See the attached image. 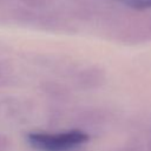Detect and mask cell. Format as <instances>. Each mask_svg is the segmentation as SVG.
I'll return each instance as SVG.
<instances>
[{
	"label": "cell",
	"instance_id": "1",
	"mask_svg": "<svg viewBox=\"0 0 151 151\" xmlns=\"http://www.w3.org/2000/svg\"><path fill=\"white\" fill-rule=\"evenodd\" d=\"M105 31L110 39L127 46L151 41V13L118 14L105 19Z\"/></svg>",
	"mask_w": 151,
	"mask_h": 151
},
{
	"label": "cell",
	"instance_id": "2",
	"mask_svg": "<svg viewBox=\"0 0 151 151\" xmlns=\"http://www.w3.org/2000/svg\"><path fill=\"white\" fill-rule=\"evenodd\" d=\"M90 140V133L71 129L60 132H29L27 144L37 151H73Z\"/></svg>",
	"mask_w": 151,
	"mask_h": 151
},
{
	"label": "cell",
	"instance_id": "3",
	"mask_svg": "<svg viewBox=\"0 0 151 151\" xmlns=\"http://www.w3.org/2000/svg\"><path fill=\"white\" fill-rule=\"evenodd\" d=\"M2 15L6 17V19L9 21L48 32L70 33L76 29L73 25L64 17L57 15L54 13L38 12L37 9L27 7L9 8L5 11V14Z\"/></svg>",
	"mask_w": 151,
	"mask_h": 151
},
{
	"label": "cell",
	"instance_id": "4",
	"mask_svg": "<svg viewBox=\"0 0 151 151\" xmlns=\"http://www.w3.org/2000/svg\"><path fill=\"white\" fill-rule=\"evenodd\" d=\"M70 77L73 81V85L78 90H83V91L97 90L101 87L106 81L105 71L96 65L76 67V70L72 72Z\"/></svg>",
	"mask_w": 151,
	"mask_h": 151
},
{
	"label": "cell",
	"instance_id": "5",
	"mask_svg": "<svg viewBox=\"0 0 151 151\" xmlns=\"http://www.w3.org/2000/svg\"><path fill=\"white\" fill-rule=\"evenodd\" d=\"M109 119H110V114L106 111L93 107L80 110L74 116V120L78 125V127L76 129L83 130L85 132H87V129H99L104 126Z\"/></svg>",
	"mask_w": 151,
	"mask_h": 151
},
{
	"label": "cell",
	"instance_id": "6",
	"mask_svg": "<svg viewBox=\"0 0 151 151\" xmlns=\"http://www.w3.org/2000/svg\"><path fill=\"white\" fill-rule=\"evenodd\" d=\"M41 90L48 98L54 99V100L66 101L71 97V92L68 87L59 83H52V81L45 83L41 85Z\"/></svg>",
	"mask_w": 151,
	"mask_h": 151
},
{
	"label": "cell",
	"instance_id": "7",
	"mask_svg": "<svg viewBox=\"0 0 151 151\" xmlns=\"http://www.w3.org/2000/svg\"><path fill=\"white\" fill-rule=\"evenodd\" d=\"M118 2L132 11L144 12L151 9V0H119Z\"/></svg>",
	"mask_w": 151,
	"mask_h": 151
},
{
	"label": "cell",
	"instance_id": "8",
	"mask_svg": "<svg viewBox=\"0 0 151 151\" xmlns=\"http://www.w3.org/2000/svg\"><path fill=\"white\" fill-rule=\"evenodd\" d=\"M18 2H20L22 6L27 7V8H33V9H38L41 8L44 6L47 5L48 0H17Z\"/></svg>",
	"mask_w": 151,
	"mask_h": 151
},
{
	"label": "cell",
	"instance_id": "9",
	"mask_svg": "<svg viewBox=\"0 0 151 151\" xmlns=\"http://www.w3.org/2000/svg\"><path fill=\"white\" fill-rule=\"evenodd\" d=\"M11 149V140L9 138L4 134L0 133V151H8Z\"/></svg>",
	"mask_w": 151,
	"mask_h": 151
},
{
	"label": "cell",
	"instance_id": "10",
	"mask_svg": "<svg viewBox=\"0 0 151 151\" xmlns=\"http://www.w3.org/2000/svg\"><path fill=\"white\" fill-rule=\"evenodd\" d=\"M120 151H146V150H145V147H143V146H140V145H136V144H133V145L125 146V147L122 149Z\"/></svg>",
	"mask_w": 151,
	"mask_h": 151
},
{
	"label": "cell",
	"instance_id": "11",
	"mask_svg": "<svg viewBox=\"0 0 151 151\" xmlns=\"http://www.w3.org/2000/svg\"><path fill=\"white\" fill-rule=\"evenodd\" d=\"M145 150H146V151H151V125H150L149 133H147V138H146V145H145Z\"/></svg>",
	"mask_w": 151,
	"mask_h": 151
},
{
	"label": "cell",
	"instance_id": "12",
	"mask_svg": "<svg viewBox=\"0 0 151 151\" xmlns=\"http://www.w3.org/2000/svg\"><path fill=\"white\" fill-rule=\"evenodd\" d=\"M6 76H7V70H6V67L0 63V81H1L2 79H5Z\"/></svg>",
	"mask_w": 151,
	"mask_h": 151
},
{
	"label": "cell",
	"instance_id": "13",
	"mask_svg": "<svg viewBox=\"0 0 151 151\" xmlns=\"http://www.w3.org/2000/svg\"><path fill=\"white\" fill-rule=\"evenodd\" d=\"M111 1H114V2H118L119 0H111Z\"/></svg>",
	"mask_w": 151,
	"mask_h": 151
}]
</instances>
